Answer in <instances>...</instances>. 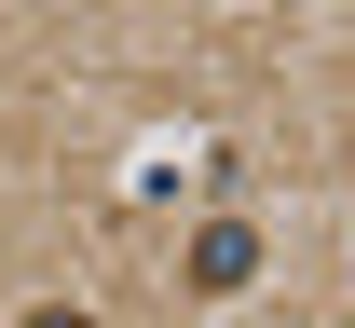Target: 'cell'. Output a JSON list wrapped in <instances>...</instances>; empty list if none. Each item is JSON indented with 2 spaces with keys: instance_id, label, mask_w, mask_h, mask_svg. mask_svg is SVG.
Here are the masks:
<instances>
[{
  "instance_id": "1",
  "label": "cell",
  "mask_w": 355,
  "mask_h": 328,
  "mask_svg": "<svg viewBox=\"0 0 355 328\" xmlns=\"http://www.w3.org/2000/svg\"><path fill=\"white\" fill-rule=\"evenodd\" d=\"M246 274H260V233H246V219H205V233H191V260H178V287H191V301H232Z\"/></svg>"
}]
</instances>
